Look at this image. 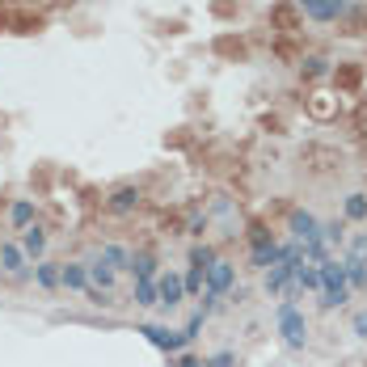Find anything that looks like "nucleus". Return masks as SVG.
I'll return each instance as SVG.
<instances>
[{
    "label": "nucleus",
    "mask_w": 367,
    "mask_h": 367,
    "mask_svg": "<svg viewBox=\"0 0 367 367\" xmlns=\"http://www.w3.org/2000/svg\"><path fill=\"white\" fill-rule=\"evenodd\" d=\"M278 333H283V342H287L291 351H300V346L308 342V321H304V313H300L291 300L278 304Z\"/></svg>",
    "instance_id": "obj_1"
},
{
    "label": "nucleus",
    "mask_w": 367,
    "mask_h": 367,
    "mask_svg": "<svg viewBox=\"0 0 367 367\" xmlns=\"http://www.w3.org/2000/svg\"><path fill=\"white\" fill-rule=\"evenodd\" d=\"M232 283H236V271H232V262H224V258H216L207 271H203V296H224Z\"/></svg>",
    "instance_id": "obj_2"
},
{
    "label": "nucleus",
    "mask_w": 367,
    "mask_h": 367,
    "mask_svg": "<svg viewBox=\"0 0 367 367\" xmlns=\"http://www.w3.org/2000/svg\"><path fill=\"white\" fill-rule=\"evenodd\" d=\"M300 9H304V17H313V21H338L351 4H346V0H300Z\"/></svg>",
    "instance_id": "obj_3"
},
{
    "label": "nucleus",
    "mask_w": 367,
    "mask_h": 367,
    "mask_svg": "<svg viewBox=\"0 0 367 367\" xmlns=\"http://www.w3.org/2000/svg\"><path fill=\"white\" fill-rule=\"evenodd\" d=\"M139 333H144V338H148L152 346H161V351H169V355H174V351H182V346H186V338H182V333H178V329H165V325H139Z\"/></svg>",
    "instance_id": "obj_4"
},
{
    "label": "nucleus",
    "mask_w": 367,
    "mask_h": 367,
    "mask_svg": "<svg viewBox=\"0 0 367 367\" xmlns=\"http://www.w3.org/2000/svg\"><path fill=\"white\" fill-rule=\"evenodd\" d=\"M291 236H296L300 245H321V224H317L308 211H296V216H291Z\"/></svg>",
    "instance_id": "obj_5"
},
{
    "label": "nucleus",
    "mask_w": 367,
    "mask_h": 367,
    "mask_svg": "<svg viewBox=\"0 0 367 367\" xmlns=\"http://www.w3.org/2000/svg\"><path fill=\"white\" fill-rule=\"evenodd\" d=\"M182 296H186L182 275H161V278H156V304L174 308V304H182Z\"/></svg>",
    "instance_id": "obj_6"
},
{
    "label": "nucleus",
    "mask_w": 367,
    "mask_h": 367,
    "mask_svg": "<svg viewBox=\"0 0 367 367\" xmlns=\"http://www.w3.org/2000/svg\"><path fill=\"white\" fill-rule=\"evenodd\" d=\"M317 271H321V291H342L346 287V262L325 258V262H317Z\"/></svg>",
    "instance_id": "obj_7"
},
{
    "label": "nucleus",
    "mask_w": 367,
    "mask_h": 367,
    "mask_svg": "<svg viewBox=\"0 0 367 367\" xmlns=\"http://www.w3.org/2000/svg\"><path fill=\"white\" fill-rule=\"evenodd\" d=\"M59 287H68V291H89V266L64 262V266H59Z\"/></svg>",
    "instance_id": "obj_8"
},
{
    "label": "nucleus",
    "mask_w": 367,
    "mask_h": 367,
    "mask_svg": "<svg viewBox=\"0 0 367 367\" xmlns=\"http://www.w3.org/2000/svg\"><path fill=\"white\" fill-rule=\"evenodd\" d=\"M0 266H4V275H26V249L21 245H13V241H4L0 245Z\"/></svg>",
    "instance_id": "obj_9"
},
{
    "label": "nucleus",
    "mask_w": 367,
    "mask_h": 367,
    "mask_svg": "<svg viewBox=\"0 0 367 367\" xmlns=\"http://www.w3.org/2000/svg\"><path fill=\"white\" fill-rule=\"evenodd\" d=\"M291 275H296V262H287V258L275 262V266H271V275H266V291H271V296L287 291V287H291Z\"/></svg>",
    "instance_id": "obj_10"
},
{
    "label": "nucleus",
    "mask_w": 367,
    "mask_h": 367,
    "mask_svg": "<svg viewBox=\"0 0 367 367\" xmlns=\"http://www.w3.org/2000/svg\"><path fill=\"white\" fill-rule=\"evenodd\" d=\"M136 207H139V190L136 186H123V190L110 194V211H114V216H127V211H136Z\"/></svg>",
    "instance_id": "obj_11"
},
{
    "label": "nucleus",
    "mask_w": 367,
    "mask_h": 367,
    "mask_svg": "<svg viewBox=\"0 0 367 367\" xmlns=\"http://www.w3.org/2000/svg\"><path fill=\"white\" fill-rule=\"evenodd\" d=\"M97 262H101V266H110V271H114V275H119V271H131V253H127V249H123V245H106V249H101V258H97Z\"/></svg>",
    "instance_id": "obj_12"
},
{
    "label": "nucleus",
    "mask_w": 367,
    "mask_h": 367,
    "mask_svg": "<svg viewBox=\"0 0 367 367\" xmlns=\"http://www.w3.org/2000/svg\"><path fill=\"white\" fill-rule=\"evenodd\" d=\"M9 224H13V228H30V224H34V203H30V198H17V203H13V207H9Z\"/></svg>",
    "instance_id": "obj_13"
},
{
    "label": "nucleus",
    "mask_w": 367,
    "mask_h": 367,
    "mask_svg": "<svg viewBox=\"0 0 367 367\" xmlns=\"http://www.w3.org/2000/svg\"><path fill=\"white\" fill-rule=\"evenodd\" d=\"M21 249H26V258H39L46 249V232L39 228V224H30V228L21 232Z\"/></svg>",
    "instance_id": "obj_14"
},
{
    "label": "nucleus",
    "mask_w": 367,
    "mask_h": 367,
    "mask_svg": "<svg viewBox=\"0 0 367 367\" xmlns=\"http://www.w3.org/2000/svg\"><path fill=\"white\" fill-rule=\"evenodd\" d=\"M275 262H283V245H275V241L253 245V266H275Z\"/></svg>",
    "instance_id": "obj_15"
},
{
    "label": "nucleus",
    "mask_w": 367,
    "mask_h": 367,
    "mask_svg": "<svg viewBox=\"0 0 367 367\" xmlns=\"http://www.w3.org/2000/svg\"><path fill=\"white\" fill-rule=\"evenodd\" d=\"M34 278H39V287L55 291V287H59V262H39V266H34Z\"/></svg>",
    "instance_id": "obj_16"
},
{
    "label": "nucleus",
    "mask_w": 367,
    "mask_h": 367,
    "mask_svg": "<svg viewBox=\"0 0 367 367\" xmlns=\"http://www.w3.org/2000/svg\"><path fill=\"white\" fill-rule=\"evenodd\" d=\"M89 287L110 291V287H114V271H110V266H101V262H93V266H89Z\"/></svg>",
    "instance_id": "obj_17"
},
{
    "label": "nucleus",
    "mask_w": 367,
    "mask_h": 367,
    "mask_svg": "<svg viewBox=\"0 0 367 367\" xmlns=\"http://www.w3.org/2000/svg\"><path fill=\"white\" fill-rule=\"evenodd\" d=\"M131 271H136V278H156V258L152 253H131Z\"/></svg>",
    "instance_id": "obj_18"
},
{
    "label": "nucleus",
    "mask_w": 367,
    "mask_h": 367,
    "mask_svg": "<svg viewBox=\"0 0 367 367\" xmlns=\"http://www.w3.org/2000/svg\"><path fill=\"white\" fill-rule=\"evenodd\" d=\"M346 287H367V262L363 258H351V262H346Z\"/></svg>",
    "instance_id": "obj_19"
},
{
    "label": "nucleus",
    "mask_w": 367,
    "mask_h": 367,
    "mask_svg": "<svg viewBox=\"0 0 367 367\" xmlns=\"http://www.w3.org/2000/svg\"><path fill=\"white\" fill-rule=\"evenodd\" d=\"M136 304H144V308L156 304V278H136Z\"/></svg>",
    "instance_id": "obj_20"
},
{
    "label": "nucleus",
    "mask_w": 367,
    "mask_h": 367,
    "mask_svg": "<svg viewBox=\"0 0 367 367\" xmlns=\"http://www.w3.org/2000/svg\"><path fill=\"white\" fill-rule=\"evenodd\" d=\"M211 262H216V249H211V245H194V249H190V266H198V271H207Z\"/></svg>",
    "instance_id": "obj_21"
},
{
    "label": "nucleus",
    "mask_w": 367,
    "mask_h": 367,
    "mask_svg": "<svg viewBox=\"0 0 367 367\" xmlns=\"http://www.w3.org/2000/svg\"><path fill=\"white\" fill-rule=\"evenodd\" d=\"M346 220H367V194H351L346 198Z\"/></svg>",
    "instance_id": "obj_22"
},
{
    "label": "nucleus",
    "mask_w": 367,
    "mask_h": 367,
    "mask_svg": "<svg viewBox=\"0 0 367 367\" xmlns=\"http://www.w3.org/2000/svg\"><path fill=\"white\" fill-rule=\"evenodd\" d=\"M351 300V287H342V291H321V308H342Z\"/></svg>",
    "instance_id": "obj_23"
},
{
    "label": "nucleus",
    "mask_w": 367,
    "mask_h": 367,
    "mask_svg": "<svg viewBox=\"0 0 367 367\" xmlns=\"http://www.w3.org/2000/svg\"><path fill=\"white\" fill-rule=\"evenodd\" d=\"M203 321H207V313H194V317L186 321V329H182V338H186V342H194V338H198V329H203Z\"/></svg>",
    "instance_id": "obj_24"
},
{
    "label": "nucleus",
    "mask_w": 367,
    "mask_h": 367,
    "mask_svg": "<svg viewBox=\"0 0 367 367\" xmlns=\"http://www.w3.org/2000/svg\"><path fill=\"white\" fill-rule=\"evenodd\" d=\"M325 72V59L321 55H308V59H304V76H321Z\"/></svg>",
    "instance_id": "obj_25"
},
{
    "label": "nucleus",
    "mask_w": 367,
    "mask_h": 367,
    "mask_svg": "<svg viewBox=\"0 0 367 367\" xmlns=\"http://www.w3.org/2000/svg\"><path fill=\"white\" fill-rule=\"evenodd\" d=\"M203 367H236V359H232V351H220V355H211Z\"/></svg>",
    "instance_id": "obj_26"
},
{
    "label": "nucleus",
    "mask_w": 367,
    "mask_h": 367,
    "mask_svg": "<svg viewBox=\"0 0 367 367\" xmlns=\"http://www.w3.org/2000/svg\"><path fill=\"white\" fill-rule=\"evenodd\" d=\"M351 258H363L367 262V232H359V236L351 241Z\"/></svg>",
    "instance_id": "obj_27"
},
{
    "label": "nucleus",
    "mask_w": 367,
    "mask_h": 367,
    "mask_svg": "<svg viewBox=\"0 0 367 367\" xmlns=\"http://www.w3.org/2000/svg\"><path fill=\"white\" fill-rule=\"evenodd\" d=\"M182 287H186V291H198V287H203V271L194 266V271H190V275L182 278Z\"/></svg>",
    "instance_id": "obj_28"
},
{
    "label": "nucleus",
    "mask_w": 367,
    "mask_h": 367,
    "mask_svg": "<svg viewBox=\"0 0 367 367\" xmlns=\"http://www.w3.org/2000/svg\"><path fill=\"white\" fill-rule=\"evenodd\" d=\"M351 26H355V30H367V9H355V13H351Z\"/></svg>",
    "instance_id": "obj_29"
},
{
    "label": "nucleus",
    "mask_w": 367,
    "mask_h": 367,
    "mask_svg": "<svg viewBox=\"0 0 367 367\" xmlns=\"http://www.w3.org/2000/svg\"><path fill=\"white\" fill-rule=\"evenodd\" d=\"M355 333H359V338H367V313H359V317H355Z\"/></svg>",
    "instance_id": "obj_30"
},
{
    "label": "nucleus",
    "mask_w": 367,
    "mask_h": 367,
    "mask_svg": "<svg viewBox=\"0 0 367 367\" xmlns=\"http://www.w3.org/2000/svg\"><path fill=\"white\" fill-rule=\"evenodd\" d=\"M174 367H203V363H198V359H190V355H186V359H178V363H174Z\"/></svg>",
    "instance_id": "obj_31"
},
{
    "label": "nucleus",
    "mask_w": 367,
    "mask_h": 367,
    "mask_svg": "<svg viewBox=\"0 0 367 367\" xmlns=\"http://www.w3.org/2000/svg\"><path fill=\"white\" fill-rule=\"evenodd\" d=\"M0 275H4V266H0Z\"/></svg>",
    "instance_id": "obj_32"
}]
</instances>
